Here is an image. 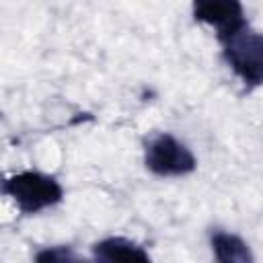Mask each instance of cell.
Wrapping results in <instances>:
<instances>
[{
  "label": "cell",
  "mask_w": 263,
  "mask_h": 263,
  "mask_svg": "<svg viewBox=\"0 0 263 263\" xmlns=\"http://www.w3.org/2000/svg\"><path fill=\"white\" fill-rule=\"evenodd\" d=\"M0 193L8 195L23 214H37L62 201L64 189L62 185L43 173L23 171L10 177L0 179Z\"/></svg>",
  "instance_id": "6da1fadb"
},
{
  "label": "cell",
  "mask_w": 263,
  "mask_h": 263,
  "mask_svg": "<svg viewBox=\"0 0 263 263\" xmlns=\"http://www.w3.org/2000/svg\"><path fill=\"white\" fill-rule=\"evenodd\" d=\"M222 55L232 72L249 86H259L263 80V39L245 23L242 27L218 37Z\"/></svg>",
  "instance_id": "7a4b0ae2"
},
{
  "label": "cell",
  "mask_w": 263,
  "mask_h": 263,
  "mask_svg": "<svg viewBox=\"0 0 263 263\" xmlns=\"http://www.w3.org/2000/svg\"><path fill=\"white\" fill-rule=\"evenodd\" d=\"M144 164L156 177H183L195 171L193 152L171 134H154L144 146Z\"/></svg>",
  "instance_id": "3957f363"
},
{
  "label": "cell",
  "mask_w": 263,
  "mask_h": 263,
  "mask_svg": "<svg viewBox=\"0 0 263 263\" xmlns=\"http://www.w3.org/2000/svg\"><path fill=\"white\" fill-rule=\"evenodd\" d=\"M193 16L218 31V37L247 23L240 0H193Z\"/></svg>",
  "instance_id": "277c9868"
},
{
  "label": "cell",
  "mask_w": 263,
  "mask_h": 263,
  "mask_svg": "<svg viewBox=\"0 0 263 263\" xmlns=\"http://www.w3.org/2000/svg\"><path fill=\"white\" fill-rule=\"evenodd\" d=\"M92 253L99 261H109V263H115V261H119V263H148L150 261V255L140 245H136L134 240L121 238V236H111V238L97 242L92 247Z\"/></svg>",
  "instance_id": "5b68a950"
},
{
  "label": "cell",
  "mask_w": 263,
  "mask_h": 263,
  "mask_svg": "<svg viewBox=\"0 0 263 263\" xmlns=\"http://www.w3.org/2000/svg\"><path fill=\"white\" fill-rule=\"evenodd\" d=\"M212 251L220 263H253V253L249 245L226 230H214L212 232Z\"/></svg>",
  "instance_id": "8992f818"
},
{
  "label": "cell",
  "mask_w": 263,
  "mask_h": 263,
  "mask_svg": "<svg viewBox=\"0 0 263 263\" xmlns=\"http://www.w3.org/2000/svg\"><path fill=\"white\" fill-rule=\"evenodd\" d=\"M37 261L41 263H53V261H78V255L70 249V247H51V249H43L35 255Z\"/></svg>",
  "instance_id": "52a82bcc"
}]
</instances>
